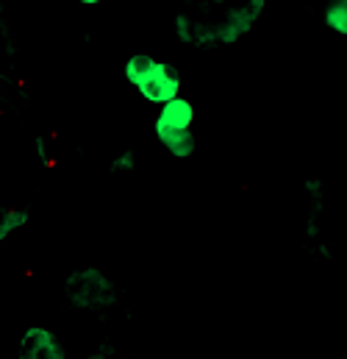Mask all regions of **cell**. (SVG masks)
I'll return each mask as SVG.
<instances>
[{
  "instance_id": "1",
  "label": "cell",
  "mask_w": 347,
  "mask_h": 359,
  "mask_svg": "<svg viewBox=\"0 0 347 359\" xmlns=\"http://www.w3.org/2000/svg\"><path fill=\"white\" fill-rule=\"evenodd\" d=\"M189 6L197 11L220 8V14L206 28H200L192 42V48L197 50H208V48L236 45L239 39H245L261 20L267 0H189ZM192 8H183V11H192Z\"/></svg>"
},
{
  "instance_id": "2",
  "label": "cell",
  "mask_w": 347,
  "mask_h": 359,
  "mask_svg": "<svg viewBox=\"0 0 347 359\" xmlns=\"http://www.w3.org/2000/svg\"><path fill=\"white\" fill-rule=\"evenodd\" d=\"M194 106L189 97L178 95L173 100L159 106V114L153 120V134L159 145L173 156V159H189L197 151L194 140Z\"/></svg>"
},
{
  "instance_id": "3",
  "label": "cell",
  "mask_w": 347,
  "mask_h": 359,
  "mask_svg": "<svg viewBox=\"0 0 347 359\" xmlns=\"http://www.w3.org/2000/svg\"><path fill=\"white\" fill-rule=\"evenodd\" d=\"M64 295L67 301L81 312H106L117 304V284L108 273H103L94 265L73 270L64 278Z\"/></svg>"
},
{
  "instance_id": "4",
  "label": "cell",
  "mask_w": 347,
  "mask_h": 359,
  "mask_svg": "<svg viewBox=\"0 0 347 359\" xmlns=\"http://www.w3.org/2000/svg\"><path fill=\"white\" fill-rule=\"evenodd\" d=\"M180 87H183V81H180L178 67L170 65V62H162V59H156L150 65V70L134 84V90L139 92V97L153 103V106H162V103L178 97Z\"/></svg>"
},
{
  "instance_id": "5",
  "label": "cell",
  "mask_w": 347,
  "mask_h": 359,
  "mask_svg": "<svg viewBox=\"0 0 347 359\" xmlns=\"http://www.w3.org/2000/svg\"><path fill=\"white\" fill-rule=\"evenodd\" d=\"M17 359H67V348L48 326H31L17 340Z\"/></svg>"
},
{
  "instance_id": "6",
  "label": "cell",
  "mask_w": 347,
  "mask_h": 359,
  "mask_svg": "<svg viewBox=\"0 0 347 359\" xmlns=\"http://www.w3.org/2000/svg\"><path fill=\"white\" fill-rule=\"evenodd\" d=\"M323 22L331 34L347 39V0H328L323 8Z\"/></svg>"
},
{
  "instance_id": "7",
  "label": "cell",
  "mask_w": 347,
  "mask_h": 359,
  "mask_svg": "<svg viewBox=\"0 0 347 359\" xmlns=\"http://www.w3.org/2000/svg\"><path fill=\"white\" fill-rule=\"evenodd\" d=\"M31 220V212L25 206H8L0 212V243H6L11 234H17L20 229H25Z\"/></svg>"
},
{
  "instance_id": "8",
  "label": "cell",
  "mask_w": 347,
  "mask_h": 359,
  "mask_svg": "<svg viewBox=\"0 0 347 359\" xmlns=\"http://www.w3.org/2000/svg\"><path fill=\"white\" fill-rule=\"evenodd\" d=\"M136 170V154L134 151H122L111 159V173H134Z\"/></svg>"
},
{
  "instance_id": "9",
  "label": "cell",
  "mask_w": 347,
  "mask_h": 359,
  "mask_svg": "<svg viewBox=\"0 0 347 359\" xmlns=\"http://www.w3.org/2000/svg\"><path fill=\"white\" fill-rule=\"evenodd\" d=\"M36 156L42 162H50V142H48V137H36Z\"/></svg>"
},
{
  "instance_id": "10",
  "label": "cell",
  "mask_w": 347,
  "mask_h": 359,
  "mask_svg": "<svg viewBox=\"0 0 347 359\" xmlns=\"http://www.w3.org/2000/svg\"><path fill=\"white\" fill-rule=\"evenodd\" d=\"M114 357V346L111 343H100L92 354H89V359H111Z\"/></svg>"
},
{
  "instance_id": "11",
  "label": "cell",
  "mask_w": 347,
  "mask_h": 359,
  "mask_svg": "<svg viewBox=\"0 0 347 359\" xmlns=\"http://www.w3.org/2000/svg\"><path fill=\"white\" fill-rule=\"evenodd\" d=\"M81 6H97V3H103V0H78Z\"/></svg>"
}]
</instances>
